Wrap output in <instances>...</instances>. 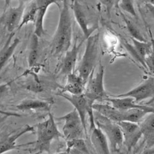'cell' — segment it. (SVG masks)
<instances>
[{"label":"cell","mask_w":154,"mask_h":154,"mask_svg":"<svg viewBox=\"0 0 154 154\" xmlns=\"http://www.w3.org/2000/svg\"><path fill=\"white\" fill-rule=\"evenodd\" d=\"M38 38L35 34L33 33L31 37L30 48L28 57V63L29 67L34 66L38 60V46H39V41Z\"/></svg>","instance_id":"d4e9b609"},{"label":"cell","mask_w":154,"mask_h":154,"mask_svg":"<svg viewBox=\"0 0 154 154\" xmlns=\"http://www.w3.org/2000/svg\"><path fill=\"white\" fill-rule=\"evenodd\" d=\"M57 121H64L62 129L63 139L67 141L84 139L88 133L85 131L80 116L75 109L62 116L56 118Z\"/></svg>","instance_id":"52a82bcc"},{"label":"cell","mask_w":154,"mask_h":154,"mask_svg":"<svg viewBox=\"0 0 154 154\" xmlns=\"http://www.w3.org/2000/svg\"><path fill=\"white\" fill-rule=\"evenodd\" d=\"M145 143L146 153L154 146V113H148L139 123Z\"/></svg>","instance_id":"5bb4252c"},{"label":"cell","mask_w":154,"mask_h":154,"mask_svg":"<svg viewBox=\"0 0 154 154\" xmlns=\"http://www.w3.org/2000/svg\"><path fill=\"white\" fill-rule=\"evenodd\" d=\"M34 132V127L30 126V125H26L23 127L17 128L16 131H12L11 133L6 134H2L1 141H0L1 154H4L14 150H19V149L30 145V144H35V141L21 144H18L16 143L17 139L23 136V135L29 132Z\"/></svg>","instance_id":"9c48e42d"},{"label":"cell","mask_w":154,"mask_h":154,"mask_svg":"<svg viewBox=\"0 0 154 154\" xmlns=\"http://www.w3.org/2000/svg\"><path fill=\"white\" fill-rule=\"evenodd\" d=\"M94 122L107 137L112 153H118L123 145V137L119 125L94 110Z\"/></svg>","instance_id":"277c9868"},{"label":"cell","mask_w":154,"mask_h":154,"mask_svg":"<svg viewBox=\"0 0 154 154\" xmlns=\"http://www.w3.org/2000/svg\"><path fill=\"white\" fill-rule=\"evenodd\" d=\"M38 6L37 1L26 2L25 10H24L23 15L22 17L21 23L20 24L17 31L21 29L24 26L28 25L30 23L35 22Z\"/></svg>","instance_id":"7402d4cb"},{"label":"cell","mask_w":154,"mask_h":154,"mask_svg":"<svg viewBox=\"0 0 154 154\" xmlns=\"http://www.w3.org/2000/svg\"><path fill=\"white\" fill-rule=\"evenodd\" d=\"M26 2L20 1L17 7H8L5 10L1 16V23L7 30L12 33L17 31L21 23Z\"/></svg>","instance_id":"30bf717a"},{"label":"cell","mask_w":154,"mask_h":154,"mask_svg":"<svg viewBox=\"0 0 154 154\" xmlns=\"http://www.w3.org/2000/svg\"><path fill=\"white\" fill-rule=\"evenodd\" d=\"M119 7L123 11L131 14L134 17L137 18V14L134 8L133 2L132 1H121L119 2Z\"/></svg>","instance_id":"4316f807"},{"label":"cell","mask_w":154,"mask_h":154,"mask_svg":"<svg viewBox=\"0 0 154 154\" xmlns=\"http://www.w3.org/2000/svg\"><path fill=\"white\" fill-rule=\"evenodd\" d=\"M131 40L132 42V46H134V49L136 50L139 55L144 61L145 58L150 54H151L153 50V48L152 46V43L148 41H139L132 38H131Z\"/></svg>","instance_id":"cb8c5ba5"},{"label":"cell","mask_w":154,"mask_h":154,"mask_svg":"<svg viewBox=\"0 0 154 154\" xmlns=\"http://www.w3.org/2000/svg\"><path fill=\"white\" fill-rule=\"evenodd\" d=\"M73 23L69 2L63 1L60 8L59 23L50 44L51 54L60 56L65 54L71 46Z\"/></svg>","instance_id":"6da1fadb"},{"label":"cell","mask_w":154,"mask_h":154,"mask_svg":"<svg viewBox=\"0 0 154 154\" xmlns=\"http://www.w3.org/2000/svg\"><path fill=\"white\" fill-rule=\"evenodd\" d=\"M37 139L35 141L34 150L40 153L49 152L51 144L55 139L63 138L56 123V119L50 112L48 113L47 119L35 125Z\"/></svg>","instance_id":"7a4b0ae2"},{"label":"cell","mask_w":154,"mask_h":154,"mask_svg":"<svg viewBox=\"0 0 154 154\" xmlns=\"http://www.w3.org/2000/svg\"><path fill=\"white\" fill-rule=\"evenodd\" d=\"M114 97H131L137 103L148 98L154 97V76H151L128 92L119 95H112Z\"/></svg>","instance_id":"8fae6325"},{"label":"cell","mask_w":154,"mask_h":154,"mask_svg":"<svg viewBox=\"0 0 154 154\" xmlns=\"http://www.w3.org/2000/svg\"><path fill=\"white\" fill-rule=\"evenodd\" d=\"M66 151L69 154H90L84 139L67 141Z\"/></svg>","instance_id":"603a6c76"},{"label":"cell","mask_w":154,"mask_h":154,"mask_svg":"<svg viewBox=\"0 0 154 154\" xmlns=\"http://www.w3.org/2000/svg\"><path fill=\"white\" fill-rule=\"evenodd\" d=\"M123 19L125 22V24L127 25V28L130 33V34L132 37V38L137 40L139 41L142 42H146L147 41L144 38V37L141 34V33L139 31V29L137 28V26L133 24L131 21L128 19L127 17L123 16Z\"/></svg>","instance_id":"484cf974"},{"label":"cell","mask_w":154,"mask_h":154,"mask_svg":"<svg viewBox=\"0 0 154 154\" xmlns=\"http://www.w3.org/2000/svg\"><path fill=\"white\" fill-rule=\"evenodd\" d=\"M38 9L36 19L35 22V28L33 33L38 37H41L45 34V29L44 27V21L48 9L53 4H58L57 2L50 1V0H36Z\"/></svg>","instance_id":"e0dca14e"},{"label":"cell","mask_w":154,"mask_h":154,"mask_svg":"<svg viewBox=\"0 0 154 154\" xmlns=\"http://www.w3.org/2000/svg\"><path fill=\"white\" fill-rule=\"evenodd\" d=\"M104 66L100 65L98 71L94 74V71L86 84L84 94L91 107L96 102H107L109 96L107 94L104 86Z\"/></svg>","instance_id":"8992f818"},{"label":"cell","mask_w":154,"mask_h":154,"mask_svg":"<svg viewBox=\"0 0 154 154\" xmlns=\"http://www.w3.org/2000/svg\"><path fill=\"white\" fill-rule=\"evenodd\" d=\"M90 132L91 142L96 154H110L109 141L103 132L96 125L90 128Z\"/></svg>","instance_id":"9a60e30c"},{"label":"cell","mask_w":154,"mask_h":154,"mask_svg":"<svg viewBox=\"0 0 154 154\" xmlns=\"http://www.w3.org/2000/svg\"><path fill=\"white\" fill-rule=\"evenodd\" d=\"M107 102H109L112 107L120 110L137 109L144 110L148 113H154V107L137 103L131 97H114V96H109Z\"/></svg>","instance_id":"4fadbf2b"},{"label":"cell","mask_w":154,"mask_h":154,"mask_svg":"<svg viewBox=\"0 0 154 154\" xmlns=\"http://www.w3.org/2000/svg\"><path fill=\"white\" fill-rule=\"evenodd\" d=\"M14 34H15V32L11 33L5 44L1 50V52H0V67H1V69H2L3 67L6 65L7 62L10 59V58L12 57L14 51L21 42L18 38H16L12 42H11Z\"/></svg>","instance_id":"44dd1931"},{"label":"cell","mask_w":154,"mask_h":154,"mask_svg":"<svg viewBox=\"0 0 154 154\" xmlns=\"http://www.w3.org/2000/svg\"><path fill=\"white\" fill-rule=\"evenodd\" d=\"M100 33H96L87 39L82 58L78 68V74L87 84L91 74L94 71L98 54Z\"/></svg>","instance_id":"5b68a950"},{"label":"cell","mask_w":154,"mask_h":154,"mask_svg":"<svg viewBox=\"0 0 154 154\" xmlns=\"http://www.w3.org/2000/svg\"><path fill=\"white\" fill-rule=\"evenodd\" d=\"M16 108L21 111H37L50 112V102L47 101L26 99L16 105Z\"/></svg>","instance_id":"ffe728a7"},{"label":"cell","mask_w":154,"mask_h":154,"mask_svg":"<svg viewBox=\"0 0 154 154\" xmlns=\"http://www.w3.org/2000/svg\"><path fill=\"white\" fill-rule=\"evenodd\" d=\"M71 9L76 23H78L80 30L83 32L84 38L87 40L90 36L92 35L93 32L95 29L89 27L88 17L79 2L75 1L72 2Z\"/></svg>","instance_id":"d6986e66"},{"label":"cell","mask_w":154,"mask_h":154,"mask_svg":"<svg viewBox=\"0 0 154 154\" xmlns=\"http://www.w3.org/2000/svg\"><path fill=\"white\" fill-rule=\"evenodd\" d=\"M153 154H154V153H153Z\"/></svg>","instance_id":"d6a6232c"},{"label":"cell","mask_w":154,"mask_h":154,"mask_svg":"<svg viewBox=\"0 0 154 154\" xmlns=\"http://www.w3.org/2000/svg\"><path fill=\"white\" fill-rule=\"evenodd\" d=\"M93 109L95 111L116 123L130 122L139 124L148 114L144 110L137 109L120 110L112 107L111 105L104 103H96L93 105Z\"/></svg>","instance_id":"3957f363"},{"label":"cell","mask_w":154,"mask_h":154,"mask_svg":"<svg viewBox=\"0 0 154 154\" xmlns=\"http://www.w3.org/2000/svg\"><path fill=\"white\" fill-rule=\"evenodd\" d=\"M147 2L149 3H150L151 5H152L154 6V0H153V1H148Z\"/></svg>","instance_id":"1f68e13d"},{"label":"cell","mask_w":154,"mask_h":154,"mask_svg":"<svg viewBox=\"0 0 154 154\" xmlns=\"http://www.w3.org/2000/svg\"><path fill=\"white\" fill-rule=\"evenodd\" d=\"M52 154H69L68 152H67L66 150L64 152H58V153H52Z\"/></svg>","instance_id":"4dcf8cb0"},{"label":"cell","mask_w":154,"mask_h":154,"mask_svg":"<svg viewBox=\"0 0 154 154\" xmlns=\"http://www.w3.org/2000/svg\"><path fill=\"white\" fill-rule=\"evenodd\" d=\"M123 45L125 47V48H126V50L128 51V53H130V54H131L135 59H136L137 62H139V63H140L144 67V68L146 69L145 62H144V61L141 59L140 56L139 55L136 50L134 49L132 45L129 44V43H128L127 42H123Z\"/></svg>","instance_id":"83f0119b"},{"label":"cell","mask_w":154,"mask_h":154,"mask_svg":"<svg viewBox=\"0 0 154 154\" xmlns=\"http://www.w3.org/2000/svg\"><path fill=\"white\" fill-rule=\"evenodd\" d=\"M86 83L75 72L67 76L65 85L59 93H67L71 95H79L84 94Z\"/></svg>","instance_id":"ac0fdd59"},{"label":"cell","mask_w":154,"mask_h":154,"mask_svg":"<svg viewBox=\"0 0 154 154\" xmlns=\"http://www.w3.org/2000/svg\"><path fill=\"white\" fill-rule=\"evenodd\" d=\"M144 62H145L146 69L154 76V48L152 54L145 58Z\"/></svg>","instance_id":"f1b7e54d"},{"label":"cell","mask_w":154,"mask_h":154,"mask_svg":"<svg viewBox=\"0 0 154 154\" xmlns=\"http://www.w3.org/2000/svg\"><path fill=\"white\" fill-rule=\"evenodd\" d=\"M146 6L147 9L149 11V12L151 14V16H152V17L154 19V6L151 5L150 3H148L147 2H146Z\"/></svg>","instance_id":"f546056e"},{"label":"cell","mask_w":154,"mask_h":154,"mask_svg":"<svg viewBox=\"0 0 154 154\" xmlns=\"http://www.w3.org/2000/svg\"><path fill=\"white\" fill-rule=\"evenodd\" d=\"M117 123L122 131L123 145L128 152H131L143 136L140 127L138 123L130 122H122Z\"/></svg>","instance_id":"7c38bea8"},{"label":"cell","mask_w":154,"mask_h":154,"mask_svg":"<svg viewBox=\"0 0 154 154\" xmlns=\"http://www.w3.org/2000/svg\"><path fill=\"white\" fill-rule=\"evenodd\" d=\"M58 95L61 96L67 102H69L74 107L78 114L80 116L81 121L82 122L85 131L88 133L87 128V122L88 119L89 120V127H93L95 125L94 118V110L89 105L88 100L84 94L79 95H71L67 93H58Z\"/></svg>","instance_id":"ba28073f"},{"label":"cell","mask_w":154,"mask_h":154,"mask_svg":"<svg viewBox=\"0 0 154 154\" xmlns=\"http://www.w3.org/2000/svg\"><path fill=\"white\" fill-rule=\"evenodd\" d=\"M83 41H81L78 45L76 42H75L73 47L70 48L64 54L60 67V72L61 75L67 76L71 73H74L79 53Z\"/></svg>","instance_id":"2e32d148"}]
</instances>
